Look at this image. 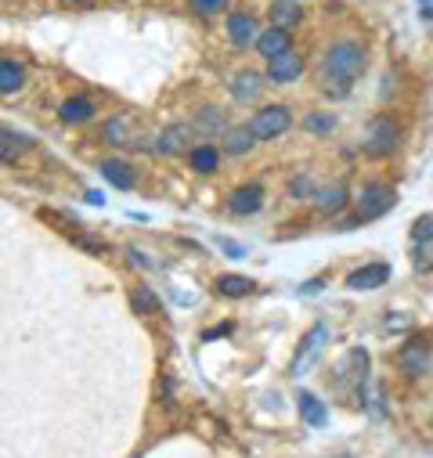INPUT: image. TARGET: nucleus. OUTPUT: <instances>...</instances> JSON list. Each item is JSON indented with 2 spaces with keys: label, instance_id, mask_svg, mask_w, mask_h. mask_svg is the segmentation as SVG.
<instances>
[{
  "label": "nucleus",
  "instance_id": "obj_28",
  "mask_svg": "<svg viewBox=\"0 0 433 458\" xmlns=\"http://www.w3.org/2000/svg\"><path fill=\"white\" fill-rule=\"evenodd\" d=\"M314 195H318V188H314V177H310V174H296V177L289 181V199L303 202V199H314Z\"/></svg>",
  "mask_w": 433,
  "mask_h": 458
},
{
  "label": "nucleus",
  "instance_id": "obj_15",
  "mask_svg": "<svg viewBox=\"0 0 433 458\" xmlns=\"http://www.w3.org/2000/svg\"><path fill=\"white\" fill-rule=\"evenodd\" d=\"M98 174H101L108 184H113V188H120V191H131V188L138 184L134 166L123 163V159H101V163H98Z\"/></svg>",
  "mask_w": 433,
  "mask_h": 458
},
{
  "label": "nucleus",
  "instance_id": "obj_24",
  "mask_svg": "<svg viewBox=\"0 0 433 458\" xmlns=\"http://www.w3.org/2000/svg\"><path fill=\"white\" fill-rule=\"evenodd\" d=\"M131 310L149 318V314H159V293L152 285H134L131 289Z\"/></svg>",
  "mask_w": 433,
  "mask_h": 458
},
{
  "label": "nucleus",
  "instance_id": "obj_36",
  "mask_svg": "<svg viewBox=\"0 0 433 458\" xmlns=\"http://www.w3.org/2000/svg\"><path fill=\"white\" fill-rule=\"evenodd\" d=\"M65 4H87V0H65Z\"/></svg>",
  "mask_w": 433,
  "mask_h": 458
},
{
  "label": "nucleus",
  "instance_id": "obj_21",
  "mask_svg": "<svg viewBox=\"0 0 433 458\" xmlns=\"http://www.w3.org/2000/svg\"><path fill=\"white\" fill-rule=\"evenodd\" d=\"M22 87H26V69H22L15 58H4V62H0V94L12 98V94H19Z\"/></svg>",
  "mask_w": 433,
  "mask_h": 458
},
{
  "label": "nucleus",
  "instance_id": "obj_18",
  "mask_svg": "<svg viewBox=\"0 0 433 458\" xmlns=\"http://www.w3.org/2000/svg\"><path fill=\"white\" fill-rule=\"evenodd\" d=\"M296 408H300V419L307 422V426H314V429H321L325 422H329V408H325V401L318 397V394H300L296 397Z\"/></svg>",
  "mask_w": 433,
  "mask_h": 458
},
{
  "label": "nucleus",
  "instance_id": "obj_26",
  "mask_svg": "<svg viewBox=\"0 0 433 458\" xmlns=\"http://www.w3.org/2000/svg\"><path fill=\"white\" fill-rule=\"evenodd\" d=\"M101 138H105L108 145H116V148L131 145V131H127V120H123V116L105 120V123H101Z\"/></svg>",
  "mask_w": 433,
  "mask_h": 458
},
{
  "label": "nucleus",
  "instance_id": "obj_16",
  "mask_svg": "<svg viewBox=\"0 0 433 458\" xmlns=\"http://www.w3.org/2000/svg\"><path fill=\"white\" fill-rule=\"evenodd\" d=\"M264 80H267V76H260V72H253V69L235 72V76H232V98H235L239 105L257 101V98H260V90H264Z\"/></svg>",
  "mask_w": 433,
  "mask_h": 458
},
{
  "label": "nucleus",
  "instance_id": "obj_32",
  "mask_svg": "<svg viewBox=\"0 0 433 458\" xmlns=\"http://www.w3.org/2000/svg\"><path fill=\"white\" fill-rule=\"evenodd\" d=\"M216 246H221L232 260H242V257H246V246H239V242H232V239H216Z\"/></svg>",
  "mask_w": 433,
  "mask_h": 458
},
{
  "label": "nucleus",
  "instance_id": "obj_1",
  "mask_svg": "<svg viewBox=\"0 0 433 458\" xmlns=\"http://www.w3.org/2000/svg\"><path fill=\"white\" fill-rule=\"evenodd\" d=\"M365 62H369V55L358 40H336L321 58V72H318L321 94L333 98V101H344L354 90V83L361 80Z\"/></svg>",
  "mask_w": 433,
  "mask_h": 458
},
{
  "label": "nucleus",
  "instance_id": "obj_30",
  "mask_svg": "<svg viewBox=\"0 0 433 458\" xmlns=\"http://www.w3.org/2000/svg\"><path fill=\"white\" fill-rule=\"evenodd\" d=\"M69 239H72L80 250L94 253V257H105V253H108V242H101V239H90V235H83V232H69Z\"/></svg>",
  "mask_w": 433,
  "mask_h": 458
},
{
  "label": "nucleus",
  "instance_id": "obj_31",
  "mask_svg": "<svg viewBox=\"0 0 433 458\" xmlns=\"http://www.w3.org/2000/svg\"><path fill=\"white\" fill-rule=\"evenodd\" d=\"M188 8H191L195 15H216V12L228 8V0H188Z\"/></svg>",
  "mask_w": 433,
  "mask_h": 458
},
{
  "label": "nucleus",
  "instance_id": "obj_17",
  "mask_svg": "<svg viewBox=\"0 0 433 458\" xmlns=\"http://www.w3.org/2000/svg\"><path fill=\"white\" fill-rule=\"evenodd\" d=\"M188 166H191L195 174H202V177L216 174V170H221V148H216V145H209V141L195 145V148L188 152Z\"/></svg>",
  "mask_w": 433,
  "mask_h": 458
},
{
  "label": "nucleus",
  "instance_id": "obj_33",
  "mask_svg": "<svg viewBox=\"0 0 433 458\" xmlns=\"http://www.w3.org/2000/svg\"><path fill=\"white\" fill-rule=\"evenodd\" d=\"M321 285H325V278H307L300 285V296H314V293H321Z\"/></svg>",
  "mask_w": 433,
  "mask_h": 458
},
{
  "label": "nucleus",
  "instance_id": "obj_34",
  "mask_svg": "<svg viewBox=\"0 0 433 458\" xmlns=\"http://www.w3.org/2000/svg\"><path fill=\"white\" fill-rule=\"evenodd\" d=\"M419 4V15L426 19V22H433V0H415Z\"/></svg>",
  "mask_w": 433,
  "mask_h": 458
},
{
  "label": "nucleus",
  "instance_id": "obj_7",
  "mask_svg": "<svg viewBox=\"0 0 433 458\" xmlns=\"http://www.w3.org/2000/svg\"><path fill=\"white\" fill-rule=\"evenodd\" d=\"M390 264H365V267H358V271H351L347 275V289L351 293H372V289H383L386 282H390Z\"/></svg>",
  "mask_w": 433,
  "mask_h": 458
},
{
  "label": "nucleus",
  "instance_id": "obj_29",
  "mask_svg": "<svg viewBox=\"0 0 433 458\" xmlns=\"http://www.w3.org/2000/svg\"><path fill=\"white\" fill-rule=\"evenodd\" d=\"M412 242H415V246H429V242H433V213H422V216L412 224Z\"/></svg>",
  "mask_w": 433,
  "mask_h": 458
},
{
  "label": "nucleus",
  "instance_id": "obj_23",
  "mask_svg": "<svg viewBox=\"0 0 433 458\" xmlns=\"http://www.w3.org/2000/svg\"><path fill=\"white\" fill-rule=\"evenodd\" d=\"M195 127L206 134V138H213V134H228L232 127H228V116L221 108H213V105H206V108H199V120H195Z\"/></svg>",
  "mask_w": 433,
  "mask_h": 458
},
{
  "label": "nucleus",
  "instance_id": "obj_14",
  "mask_svg": "<svg viewBox=\"0 0 433 458\" xmlns=\"http://www.w3.org/2000/svg\"><path fill=\"white\" fill-rule=\"evenodd\" d=\"M285 51H293V33H289V30H278V26H267V30L260 33V40H257V55H260L264 62H275V58L285 55Z\"/></svg>",
  "mask_w": 433,
  "mask_h": 458
},
{
  "label": "nucleus",
  "instance_id": "obj_2",
  "mask_svg": "<svg viewBox=\"0 0 433 458\" xmlns=\"http://www.w3.org/2000/svg\"><path fill=\"white\" fill-rule=\"evenodd\" d=\"M394 206H397V191H394L390 184H383V181H369V184L361 188V195L354 199V216H351V220H344L340 232H354L358 224L379 220V216H383V213H390Z\"/></svg>",
  "mask_w": 433,
  "mask_h": 458
},
{
  "label": "nucleus",
  "instance_id": "obj_4",
  "mask_svg": "<svg viewBox=\"0 0 433 458\" xmlns=\"http://www.w3.org/2000/svg\"><path fill=\"white\" fill-rule=\"evenodd\" d=\"M246 127L257 134V141H275L293 127V112L289 105H264L260 112H253V120Z\"/></svg>",
  "mask_w": 433,
  "mask_h": 458
},
{
  "label": "nucleus",
  "instance_id": "obj_3",
  "mask_svg": "<svg viewBox=\"0 0 433 458\" xmlns=\"http://www.w3.org/2000/svg\"><path fill=\"white\" fill-rule=\"evenodd\" d=\"M397 145H401V127H397L390 116H376V120L369 123V131H365L361 152H365L369 159H386V156L397 152Z\"/></svg>",
  "mask_w": 433,
  "mask_h": 458
},
{
  "label": "nucleus",
  "instance_id": "obj_11",
  "mask_svg": "<svg viewBox=\"0 0 433 458\" xmlns=\"http://www.w3.org/2000/svg\"><path fill=\"white\" fill-rule=\"evenodd\" d=\"M94 112H98L94 98L76 94V98H65V101L58 105V120H62L65 127H83V123H90V120H94Z\"/></svg>",
  "mask_w": 433,
  "mask_h": 458
},
{
  "label": "nucleus",
  "instance_id": "obj_5",
  "mask_svg": "<svg viewBox=\"0 0 433 458\" xmlns=\"http://www.w3.org/2000/svg\"><path fill=\"white\" fill-rule=\"evenodd\" d=\"M397 369H401L408 379H422V376L433 369V347H429L426 339L404 343L401 354H397Z\"/></svg>",
  "mask_w": 433,
  "mask_h": 458
},
{
  "label": "nucleus",
  "instance_id": "obj_13",
  "mask_svg": "<svg viewBox=\"0 0 433 458\" xmlns=\"http://www.w3.org/2000/svg\"><path fill=\"white\" fill-rule=\"evenodd\" d=\"M303 72V55L293 47V51H285V55H278L275 62H267V83H293L296 76Z\"/></svg>",
  "mask_w": 433,
  "mask_h": 458
},
{
  "label": "nucleus",
  "instance_id": "obj_27",
  "mask_svg": "<svg viewBox=\"0 0 433 458\" xmlns=\"http://www.w3.org/2000/svg\"><path fill=\"white\" fill-rule=\"evenodd\" d=\"M0 138H4V145H0V156H4V163H15V156L30 145L22 134H15L12 127H4V134H0Z\"/></svg>",
  "mask_w": 433,
  "mask_h": 458
},
{
  "label": "nucleus",
  "instance_id": "obj_20",
  "mask_svg": "<svg viewBox=\"0 0 433 458\" xmlns=\"http://www.w3.org/2000/svg\"><path fill=\"white\" fill-rule=\"evenodd\" d=\"M213 289H216V296H228V300H246V296L253 293V278H246V275H216Z\"/></svg>",
  "mask_w": 433,
  "mask_h": 458
},
{
  "label": "nucleus",
  "instance_id": "obj_6",
  "mask_svg": "<svg viewBox=\"0 0 433 458\" xmlns=\"http://www.w3.org/2000/svg\"><path fill=\"white\" fill-rule=\"evenodd\" d=\"M351 202H354V199H351L347 181L325 184V188H318V195H314V209H318L321 216H340V213H344Z\"/></svg>",
  "mask_w": 433,
  "mask_h": 458
},
{
  "label": "nucleus",
  "instance_id": "obj_9",
  "mask_svg": "<svg viewBox=\"0 0 433 458\" xmlns=\"http://www.w3.org/2000/svg\"><path fill=\"white\" fill-rule=\"evenodd\" d=\"M264 188L260 184H242V188H235L232 195H228V213L232 216H253V213H260L264 209Z\"/></svg>",
  "mask_w": 433,
  "mask_h": 458
},
{
  "label": "nucleus",
  "instance_id": "obj_35",
  "mask_svg": "<svg viewBox=\"0 0 433 458\" xmlns=\"http://www.w3.org/2000/svg\"><path fill=\"white\" fill-rule=\"evenodd\" d=\"M87 199H90L94 206H101V202H105V195H101V191H87Z\"/></svg>",
  "mask_w": 433,
  "mask_h": 458
},
{
  "label": "nucleus",
  "instance_id": "obj_37",
  "mask_svg": "<svg viewBox=\"0 0 433 458\" xmlns=\"http://www.w3.org/2000/svg\"><path fill=\"white\" fill-rule=\"evenodd\" d=\"M296 4H300V0H296Z\"/></svg>",
  "mask_w": 433,
  "mask_h": 458
},
{
  "label": "nucleus",
  "instance_id": "obj_25",
  "mask_svg": "<svg viewBox=\"0 0 433 458\" xmlns=\"http://www.w3.org/2000/svg\"><path fill=\"white\" fill-rule=\"evenodd\" d=\"M336 127H340V120L333 116V112H310V116H303V131L314 134V138H329Z\"/></svg>",
  "mask_w": 433,
  "mask_h": 458
},
{
  "label": "nucleus",
  "instance_id": "obj_10",
  "mask_svg": "<svg viewBox=\"0 0 433 458\" xmlns=\"http://www.w3.org/2000/svg\"><path fill=\"white\" fill-rule=\"evenodd\" d=\"M228 40L239 47V51H246V47H257V40H260V33L264 30H257V19L253 15H246V12H235V15H228Z\"/></svg>",
  "mask_w": 433,
  "mask_h": 458
},
{
  "label": "nucleus",
  "instance_id": "obj_19",
  "mask_svg": "<svg viewBox=\"0 0 433 458\" xmlns=\"http://www.w3.org/2000/svg\"><path fill=\"white\" fill-rule=\"evenodd\" d=\"M267 19H271V26H278V30H296L300 22H303V8L296 4V0H275L271 4V12H267Z\"/></svg>",
  "mask_w": 433,
  "mask_h": 458
},
{
  "label": "nucleus",
  "instance_id": "obj_8",
  "mask_svg": "<svg viewBox=\"0 0 433 458\" xmlns=\"http://www.w3.org/2000/svg\"><path fill=\"white\" fill-rule=\"evenodd\" d=\"M325 339H329V325H310V332L300 339V351H296V358H293V376H300L318 354H321V347H325Z\"/></svg>",
  "mask_w": 433,
  "mask_h": 458
},
{
  "label": "nucleus",
  "instance_id": "obj_12",
  "mask_svg": "<svg viewBox=\"0 0 433 458\" xmlns=\"http://www.w3.org/2000/svg\"><path fill=\"white\" fill-rule=\"evenodd\" d=\"M191 138H195V127H188V123H170V127L159 134L156 152H163V156H184V152L195 148V145H188Z\"/></svg>",
  "mask_w": 433,
  "mask_h": 458
},
{
  "label": "nucleus",
  "instance_id": "obj_22",
  "mask_svg": "<svg viewBox=\"0 0 433 458\" xmlns=\"http://www.w3.org/2000/svg\"><path fill=\"white\" fill-rule=\"evenodd\" d=\"M257 145H260V141H257V134H253L250 127H232V131L225 134V152H228V156H250Z\"/></svg>",
  "mask_w": 433,
  "mask_h": 458
}]
</instances>
